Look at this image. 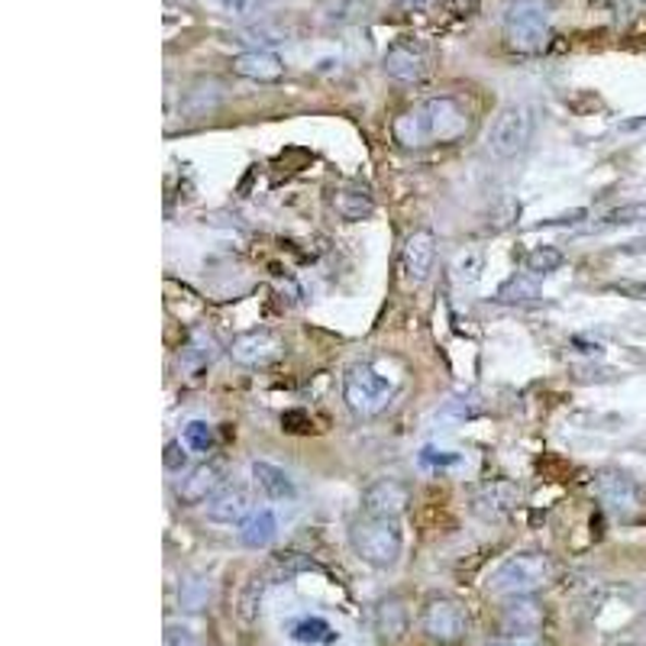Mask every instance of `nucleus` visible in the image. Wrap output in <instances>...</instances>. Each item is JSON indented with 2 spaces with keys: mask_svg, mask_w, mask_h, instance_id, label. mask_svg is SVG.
<instances>
[{
  "mask_svg": "<svg viewBox=\"0 0 646 646\" xmlns=\"http://www.w3.org/2000/svg\"><path fill=\"white\" fill-rule=\"evenodd\" d=\"M472 117L456 97H430L394 120V139L404 149H424L437 143H456L468 133Z\"/></svg>",
  "mask_w": 646,
  "mask_h": 646,
  "instance_id": "obj_1",
  "label": "nucleus"
},
{
  "mask_svg": "<svg viewBox=\"0 0 646 646\" xmlns=\"http://www.w3.org/2000/svg\"><path fill=\"white\" fill-rule=\"evenodd\" d=\"M553 578V562L547 553H514L508 556L488 578V592L495 598H521L534 595Z\"/></svg>",
  "mask_w": 646,
  "mask_h": 646,
  "instance_id": "obj_2",
  "label": "nucleus"
},
{
  "mask_svg": "<svg viewBox=\"0 0 646 646\" xmlns=\"http://www.w3.org/2000/svg\"><path fill=\"white\" fill-rule=\"evenodd\" d=\"M350 544L363 562H369L371 569H391L401 559V531L394 517H375L363 514L350 524Z\"/></svg>",
  "mask_w": 646,
  "mask_h": 646,
  "instance_id": "obj_3",
  "label": "nucleus"
},
{
  "mask_svg": "<svg viewBox=\"0 0 646 646\" xmlns=\"http://www.w3.org/2000/svg\"><path fill=\"white\" fill-rule=\"evenodd\" d=\"M504 39L514 52L534 56L550 42V3L547 0H511L504 10Z\"/></svg>",
  "mask_w": 646,
  "mask_h": 646,
  "instance_id": "obj_4",
  "label": "nucleus"
},
{
  "mask_svg": "<svg viewBox=\"0 0 646 646\" xmlns=\"http://www.w3.org/2000/svg\"><path fill=\"white\" fill-rule=\"evenodd\" d=\"M343 398H346L353 414L375 417V414H381L391 404L394 381L388 375H381L375 366H369V363H359V366L346 371V378H343Z\"/></svg>",
  "mask_w": 646,
  "mask_h": 646,
  "instance_id": "obj_5",
  "label": "nucleus"
},
{
  "mask_svg": "<svg viewBox=\"0 0 646 646\" xmlns=\"http://www.w3.org/2000/svg\"><path fill=\"white\" fill-rule=\"evenodd\" d=\"M534 123L537 120H534V110L527 103H508L488 130V153L495 159L521 156L534 139Z\"/></svg>",
  "mask_w": 646,
  "mask_h": 646,
  "instance_id": "obj_6",
  "label": "nucleus"
},
{
  "mask_svg": "<svg viewBox=\"0 0 646 646\" xmlns=\"http://www.w3.org/2000/svg\"><path fill=\"white\" fill-rule=\"evenodd\" d=\"M468 631L465 605L453 595H434L420 608V634L437 646H456Z\"/></svg>",
  "mask_w": 646,
  "mask_h": 646,
  "instance_id": "obj_7",
  "label": "nucleus"
},
{
  "mask_svg": "<svg viewBox=\"0 0 646 646\" xmlns=\"http://www.w3.org/2000/svg\"><path fill=\"white\" fill-rule=\"evenodd\" d=\"M595 495L601 498V504H605L611 514H618V517H624V521H631V517H637V514H644L646 511L644 488H641L627 472H621V468H605V472H598V475H595Z\"/></svg>",
  "mask_w": 646,
  "mask_h": 646,
  "instance_id": "obj_8",
  "label": "nucleus"
},
{
  "mask_svg": "<svg viewBox=\"0 0 646 646\" xmlns=\"http://www.w3.org/2000/svg\"><path fill=\"white\" fill-rule=\"evenodd\" d=\"M381 69L388 78L394 82H420L430 69V56H427V46L420 39H398L385 49L381 56Z\"/></svg>",
  "mask_w": 646,
  "mask_h": 646,
  "instance_id": "obj_9",
  "label": "nucleus"
},
{
  "mask_svg": "<svg viewBox=\"0 0 646 646\" xmlns=\"http://www.w3.org/2000/svg\"><path fill=\"white\" fill-rule=\"evenodd\" d=\"M434 259H437V236L430 230H414L404 240L401 249V272L407 284H424L427 276L434 272Z\"/></svg>",
  "mask_w": 646,
  "mask_h": 646,
  "instance_id": "obj_10",
  "label": "nucleus"
},
{
  "mask_svg": "<svg viewBox=\"0 0 646 646\" xmlns=\"http://www.w3.org/2000/svg\"><path fill=\"white\" fill-rule=\"evenodd\" d=\"M249 495L243 485H223L210 501H207V521L220 527H236L249 521Z\"/></svg>",
  "mask_w": 646,
  "mask_h": 646,
  "instance_id": "obj_11",
  "label": "nucleus"
},
{
  "mask_svg": "<svg viewBox=\"0 0 646 646\" xmlns=\"http://www.w3.org/2000/svg\"><path fill=\"white\" fill-rule=\"evenodd\" d=\"M407 485L398 478H378L375 485L366 488L363 495V514H375V517H401V511L407 508Z\"/></svg>",
  "mask_w": 646,
  "mask_h": 646,
  "instance_id": "obj_12",
  "label": "nucleus"
},
{
  "mask_svg": "<svg viewBox=\"0 0 646 646\" xmlns=\"http://www.w3.org/2000/svg\"><path fill=\"white\" fill-rule=\"evenodd\" d=\"M517 501H521V488L508 478H491V482L478 485L472 495V508L482 517H504L508 511L517 508Z\"/></svg>",
  "mask_w": 646,
  "mask_h": 646,
  "instance_id": "obj_13",
  "label": "nucleus"
},
{
  "mask_svg": "<svg viewBox=\"0 0 646 646\" xmlns=\"http://www.w3.org/2000/svg\"><path fill=\"white\" fill-rule=\"evenodd\" d=\"M230 356L240 366H269L281 356V340L269 330H253V333H243V337L233 340Z\"/></svg>",
  "mask_w": 646,
  "mask_h": 646,
  "instance_id": "obj_14",
  "label": "nucleus"
},
{
  "mask_svg": "<svg viewBox=\"0 0 646 646\" xmlns=\"http://www.w3.org/2000/svg\"><path fill=\"white\" fill-rule=\"evenodd\" d=\"M233 72L240 78H249V82H259V85H272L284 78V62L278 59L276 52H266V49H253V52H243L233 59Z\"/></svg>",
  "mask_w": 646,
  "mask_h": 646,
  "instance_id": "obj_15",
  "label": "nucleus"
},
{
  "mask_svg": "<svg viewBox=\"0 0 646 646\" xmlns=\"http://www.w3.org/2000/svg\"><path fill=\"white\" fill-rule=\"evenodd\" d=\"M220 488H223V472H220V465L204 462V465L191 468L185 478H182L179 498H182L185 504H200V501H210Z\"/></svg>",
  "mask_w": 646,
  "mask_h": 646,
  "instance_id": "obj_16",
  "label": "nucleus"
},
{
  "mask_svg": "<svg viewBox=\"0 0 646 646\" xmlns=\"http://www.w3.org/2000/svg\"><path fill=\"white\" fill-rule=\"evenodd\" d=\"M501 621H504V627H508L511 634H534V631H540V624H544V608H540L531 595L504 598Z\"/></svg>",
  "mask_w": 646,
  "mask_h": 646,
  "instance_id": "obj_17",
  "label": "nucleus"
},
{
  "mask_svg": "<svg viewBox=\"0 0 646 646\" xmlns=\"http://www.w3.org/2000/svg\"><path fill=\"white\" fill-rule=\"evenodd\" d=\"M253 482L259 485V491H263L269 501H291V498L297 495L291 475L266 460L253 462Z\"/></svg>",
  "mask_w": 646,
  "mask_h": 646,
  "instance_id": "obj_18",
  "label": "nucleus"
},
{
  "mask_svg": "<svg viewBox=\"0 0 646 646\" xmlns=\"http://www.w3.org/2000/svg\"><path fill=\"white\" fill-rule=\"evenodd\" d=\"M243 531H240V544L246 547V550H266V547H272L278 537V517L266 508V511H256V514H249V521L246 524H240Z\"/></svg>",
  "mask_w": 646,
  "mask_h": 646,
  "instance_id": "obj_19",
  "label": "nucleus"
},
{
  "mask_svg": "<svg viewBox=\"0 0 646 646\" xmlns=\"http://www.w3.org/2000/svg\"><path fill=\"white\" fill-rule=\"evenodd\" d=\"M288 637L294 644L304 646H330L340 641V634L333 631V624L324 621V618H297L294 624H288Z\"/></svg>",
  "mask_w": 646,
  "mask_h": 646,
  "instance_id": "obj_20",
  "label": "nucleus"
},
{
  "mask_svg": "<svg viewBox=\"0 0 646 646\" xmlns=\"http://www.w3.org/2000/svg\"><path fill=\"white\" fill-rule=\"evenodd\" d=\"M375 631L388 644L401 641V634L407 631V611H404V605L398 598L378 601V608H375Z\"/></svg>",
  "mask_w": 646,
  "mask_h": 646,
  "instance_id": "obj_21",
  "label": "nucleus"
},
{
  "mask_svg": "<svg viewBox=\"0 0 646 646\" xmlns=\"http://www.w3.org/2000/svg\"><path fill=\"white\" fill-rule=\"evenodd\" d=\"M333 207L343 220L356 223V220H366L371 210H375V200L366 187H340L333 194Z\"/></svg>",
  "mask_w": 646,
  "mask_h": 646,
  "instance_id": "obj_22",
  "label": "nucleus"
},
{
  "mask_svg": "<svg viewBox=\"0 0 646 646\" xmlns=\"http://www.w3.org/2000/svg\"><path fill=\"white\" fill-rule=\"evenodd\" d=\"M210 598V578L207 575H187L179 585V601L187 611H200Z\"/></svg>",
  "mask_w": 646,
  "mask_h": 646,
  "instance_id": "obj_23",
  "label": "nucleus"
},
{
  "mask_svg": "<svg viewBox=\"0 0 646 646\" xmlns=\"http://www.w3.org/2000/svg\"><path fill=\"white\" fill-rule=\"evenodd\" d=\"M634 223H646V200L621 204L601 217V227H634Z\"/></svg>",
  "mask_w": 646,
  "mask_h": 646,
  "instance_id": "obj_24",
  "label": "nucleus"
},
{
  "mask_svg": "<svg viewBox=\"0 0 646 646\" xmlns=\"http://www.w3.org/2000/svg\"><path fill=\"white\" fill-rule=\"evenodd\" d=\"M565 256L556 249V246H537L531 256H527V272L531 276H550L556 269H562Z\"/></svg>",
  "mask_w": 646,
  "mask_h": 646,
  "instance_id": "obj_25",
  "label": "nucleus"
},
{
  "mask_svg": "<svg viewBox=\"0 0 646 646\" xmlns=\"http://www.w3.org/2000/svg\"><path fill=\"white\" fill-rule=\"evenodd\" d=\"M182 443L191 453H207L214 447V427L207 420H191V424H185Z\"/></svg>",
  "mask_w": 646,
  "mask_h": 646,
  "instance_id": "obj_26",
  "label": "nucleus"
},
{
  "mask_svg": "<svg viewBox=\"0 0 646 646\" xmlns=\"http://www.w3.org/2000/svg\"><path fill=\"white\" fill-rule=\"evenodd\" d=\"M366 10H369L366 0H330L327 23H353V20L366 16Z\"/></svg>",
  "mask_w": 646,
  "mask_h": 646,
  "instance_id": "obj_27",
  "label": "nucleus"
},
{
  "mask_svg": "<svg viewBox=\"0 0 646 646\" xmlns=\"http://www.w3.org/2000/svg\"><path fill=\"white\" fill-rule=\"evenodd\" d=\"M162 646H197V641H194L191 627H185V624H169Z\"/></svg>",
  "mask_w": 646,
  "mask_h": 646,
  "instance_id": "obj_28",
  "label": "nucleus"
},
{
  "mask_svg": "<svg viewBox=\"0 0 646 646\" xmlns=\"http://www.w3.org/2000/svg\"><path fill=\"white\" fill-rule=\"evenodd\" d=\"M187 447L185 443H179V440H172L169 447H166V468L169 472H185L187 468Z\"/></svg>",
  "mask_w": 646,
  "mask_h": 646,
  "instance_id": "obj_29",
  "label": "nucleus"
},
{
  "mask_svg": "<svg viewBox=\"0 0 646 646\" xmlns=\"http://www.w3.org/2000/svg\"><path fill=\"white\" fill-rule=\"evenodd\" d=\"M420 462H424V465L440 468V465H456L460 456H456V453H447V450H434V447H427V450L420 453Z\"/></svg>",
  "mask_w": 646,
  "mask_h": 646,
  "instance_id": "obj_30",
  "label": "nucleus"
},
{
  "mask_svg": "<svg viewBox=\"0 0 646 646\" xmlns=\"http://www.w3.org/2000/svg\"><path fill=\"white\" fill-rule=\"evenodd\" d=\"M608 291L634 297V301H646V284H641V281H614V284H608Z\"/></svg>",
  "mask_w": 646,
  "mask_h": 646,
  "instance_id": "obj_31",
  "label": "nucleus"
},
{
  "mask_svg": "<svg viewBox=\"0 0 646 646\" xmlns=\"http://www.w3.org/2000/svg\"><path fill=\"white\" fill-rule=\"evenodd\" d=\"M488 646H544L537 637H531V634H514V637H504V641H498V644H488Z\"/></svg>",
  "mask_w": 646,
  "mask_h": 646,
  "instance_id": "obj_32",
  "label": "nucleus"
},
{
  "mask_svg": "<svg viewBox=\"0 0 646 646\" xmlns=\"http://www.w3.org/2000/svg\"><path fill=\"white\" fill-rule=\"evenodd\" d=\"M217 7H223V10H230V13H243L246 10V0H214Z\"/></svg>",
  "mask_w": 646,
  "mask_h": 646,
  "instance_id": "obj_33",
  "label": "nucleus"
},
{
  "mask_svg": "<svg viewBox=\"0 0 646 646\" xmlns=\"http://www.w3.org/2000/svg\"><path fill=\"white\" fill-rule=\"evenodd\" d=\"M398 7H404V10H420V7H427L430 0H394Z\"/></svg>",
  "mask_w": 646,
  "mask_h": 646,
  "instance_id": "obj_34",
  "label": "nucleus"
},
{
  "mask_svg": "<svg viewBox=\"0 0 646 646\" xmlns=\"http://www.w3.org/2000/svg\"><path fill=\"white\" fill-rule=\"evenodd\" d=\"M644 7H646V0H644Z\"/></svg>",
  "mask_w": 646,
  "mask_h": 646,
  "instance_id": "obj_35",
  "label": "nucleus"
}]
</instances>
